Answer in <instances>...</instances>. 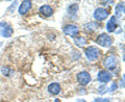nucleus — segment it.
Wrapping results in <instances>:
<instances>
[{"instance_id":"nucleus-11","label":"nucleus","mask_w":125,"mask_h":102,"mask_svg":"<svg viewBox=\"0 0 125 102\" xmlns=\"http://www.w3.org/2000/svg\"><path fill=\"white\" fill-rule=\"evenodd\" d=\"M31 5H32V2H31V1H28V0L22 1L21 4H20V6H19V10H18L19 14L22 15V16H23V15H26V14L30 10Z\"/></svg>"},{"instance_id":"nucleus-18","label":"nucleus","mask_w":125,"mask_h":102,"mask_svg":"<svg viewBox=\"0 0 125 102\" xmlns=\"http://www.w3.org/2000/svg\"><path fill=\"white\" fill-rule=\"evenodd\" d=\"M93 102H111V100L107 98H96Z\"/></svg>"},{"instance_id":"nucleus-15","label":"nucleus","mask_w":125,"mask_h":102,"mask_svg":"<svg viewBox=\"0 0 125 102\" xmlns=\"http://www.w3.org/2000/svg\"><path fill=\"white\" fill-rule=\"evenodd\" d=\"M78 10H79V5H78V3H72V4H70L67 9V11H68V15L73 17V16H75L77 14Z\"/></svg>"},{"instance_id":"nucleus-5","label":"nucleus","mask_w":125,"mask_h":102,"mask_svg":"<svg viewBox=\"0 0 125 102\" xmlns=\"http://www.w3.org/2000/svg\"><path fill=\"white\" fill-rule=\"evenodd\" d=\"M62 31H64V33L66 36H69V37L74 39L78 36V33H79V27L77 25H74V24H67V25L64 26Z\"/></svg>"},{"instance_id":"nucleus-1","label":"nucleus","mask_w":125,"mask_h":102,"mask_svg":"<svg viewBox=\"0 0 125 102\" xmlns=\"http://www.w3.org/2000/svg\"><path fill=\"white\" fill-rule=\"evenodd\" d=\"M14 33V28L10 23L7 22H0V37L2 38H10Z\"/></svg>"},{"instance_id":"nucleus-8","label":"nucleus","mask_w":125,"mask_h":102,"mask_svg":"<svg viewBox=\"0 0 125 102\" xmlns=\"http://www.w3.org/2000/svg\"><path fill=\"white\" fill-rule=\"evenodd\" d=\"M97 80L101 83H107L112 80V74L109 73L107 70H101V71L98 73V75H97Z\"/></svg>"},{"instance_id":"nucleus-19","label":"nucleus","mask_w":125,"mask_h":102,"mask_svg":"<svg viewBox=\"0 0 125 102\" xmlns=\"http://www.w3.org/2000/svg\"><path fill=\"white\" fill-rule=\"evenodd\" d=\"M17 3H18V2H14V4H11V5L9 7V10H9V11H10V10H13V11H14V10H15V6L17 5ZM13 11H11V13H13Z\"/></svg>"},{"instance_id":"nucleus-13","label":"nucleus","mask_w":125,"mask_h":102,"mask_svg":"<svg viewBox=\"0 0 125 102\" xmlns=\"http://www.w3.org/2000/svg\"><path fill=\"white\" fill-rule=\"evenodd\" d=\"M47 90H48L49 94H51V95H57V94L61 93L62 88H61V84L57 83V82H51V83L48 85Z\"/></svg>"},{"instance_id":"nucleus-14","label":"nucleus","mask_w":125,"mask_h":102,"mask_svg":"<svg viewBox=\"0 0 125 102\" xmlns=\"http://www.w3.org/2000/svg\"><path fill=\"white\" fill-rule=\"evenodd\" d=\"M124 15V2H121L119 4H117L115 7V17L118 19L121 18V16Z\"/></svg>"},{"instance_id":"nucleus-6","label":"nucleus","mask_w":125,"mask_h":102,"mask_svg":"<svg viewBox=\"0 0 125 102\" xmlns=\"http://www.w3.org/2000/svg\"><path fill=\"white\" fill-rule=\"evenodd\" d=\"M76 78H77L78 83H79L80 85H83V87H84V85H88L90 82H91V80H92L91 74H90L89 72H87V71L79 72L76 75Z\"/></svg>"},{"instance_id":"nucleus-2","label":"nucleus","mask_w":125,"mask_h":102,"mask_svg":"<svg viewBox=\"0 0 125 102\" xmlns=\"http://www.w3.org/2000/svg\"><path fill=\"white\" fill-rule=\"evenodd\" d=\"M84 54H85V57H87L90 61H95L98 60V57L100 55V51L98 48H96V47L89 46L88 48L84 49Z\"/></svg>"},{"instance_id":"nucleus-3","label":"nucleus","mask_w":125,"mask_h":102,"mask_svg":"<svg viewBox=\"0 0 125 102\" xmlns=\"http://www.w3.org/2000/svg\"><path fill=\"white\" fill-rule=\"evenodd\" d=\"M96 43L101 47H104V48H108L113 45V39L108 36L107 33H101L99 34L96 39Z\"/></svg>"},{"instance_id":"nucleus-17","label":"nucleus","mask_w":125,"mask_h":102,"mask_svg":"<svg viewBox=\"0 0 125 102\" xmlns=\"http://www.w3.org/2000/svg\"><path fill=\"white\" fill-rule=\"evenodd\" d=\"M11 72H13V70H11L10 68H9V67H2V68H1V74L3 76L10 77Z\"/></svg>"},{"instance_id":"nucleus-10","label":"nucleus","mask_w":125,"mask_h":102,"mask_svg":"<svg viewBox=\"0 0 125 102\" xmlns=\"http://www.w3.org/2000/svg\"><path fill=\"white\" fill-rule=\"evenodd\" d=\"M39 11H40V14L43 16V17H45V18L51 17V16L53 15V13H54L53 7L50 6V5H48V4L42 5L40 9H39Z\"/></svg>"},{"instance_id":"nucleus-9","label":"nucleus","mask_w":125,"mask_h":102,"mask_svg":"<svg viewBox=\"0 0 125 102\" xmlns=\"http://www.w3.org/2000/svg\"><path fill=\"white\" fill-rule=\"evenodd\" d=\"M99 27H100V24H99L98 22L92 21V22L85 23V24L83 26V30L85 31V32L91 33V32H94V31H96L97 29H99Z\"/></svg>"},{"instance_id":"nucleus-12","label":"nucleus","mask_w":125,"mask_h":102,"mask_svg":"<svg viewBox=\"0 0 125 102\" xmlns=\"http://www.w3.org/2000/svg\"><path fill=\"white\" fill-rule=\"evenodd\" d=\"M117 26H118V19L115 16H112L111 19L106 23V30L108 32H115Z\"/></svg>"},{"instance_id":"nucleus-7","label":"nucleus","mask_w":125,"mask_h":102,"mask_svg":"<svg viewBox=\"0 0 125 102\" xmlns=\"http://www.w3.org/2000/svg\"><path fill=\"white\" fill-rule=\"evenodd\" d=\"M108 15L109 14L107 10H105L104 7H98V9H96L94 10L93 17L96 20V22H101V21H104L108 17Z\"/></svg>"},{"instance_id":"nucleus-20","label":"nucleus","mask_w":125,"mask_h":102,"mask_svg":"<svg viewBox=\"0 0 125 102\" xmlns=\"http://www.w3.org/2000/svg\"><path fill=\"white\" fill-rule=\"evenodd\" d=\"M117 88H118V87H117V83H116V82H113L112 88H111V91H112V92L115 91V90H117Z\"/></svg>"},{"instance_id":"nucleus-21","label":"nucleus","mask_w":125,"mask_h":102,"mask_svg":"<svg viewBox=\"0 0 125 102\" xmlns=\"http://www.w3.org/2000/svg\"><path fill=\"white\" fill-rule=\"evenodd\" d=\"M76 102H87L84 99H78V100H76Z\"/></svg>"},{"instance_id":"nucleus-16","label":"nucleus","mask_w":125,"mask_h":102,"mask_svg":"<svg viewBox=\"0 0 125 102\" xmlns=\"http://www.w3.org/2000/svg\"><path fill=\"white\" fill-rule=\"evenodd\" d=\"M74 44L77 47H83L84 45H87V39L84 37L77 36L76 38H74Z\"/></svg>"},{"instance_id":"nucleus-4","label":"nucleus","mask_w":125,"mask_h":102,"mask_svg":"<svg viewBox=\"0 0 125 102\" xmlns=\"http://www.w3.org/2000/svg\"><path fill=\"white\" fill-rule=\"evenodd\" d=\"M102 65L105 69L107 70H115L117 65H118V60H117L116 55H114V54H111V55H107L106 57L102 61Z\"/></svg>"}]
</instances>
